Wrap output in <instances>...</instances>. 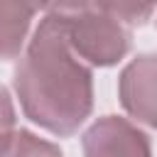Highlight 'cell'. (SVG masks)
Segmentation results:
<instances>
[{
	"instance_id": "7a4b0ae2",
	"label": "cell",
	"mask_w": 157,
	"mask_h": 157,
	"mask_svg": "<svg viewBox=\"0 0 157 157\" xmlns=\"http://www.w3.org/2000/svg\"><path fill=\"white\" fill-rule=\"evenodd\" d=\"M66 39L76 56L91 66H113L130 49V32L105 10H93L74 17H61Z\"/></svg>"
},
{
	"instance_id": "ba28073f",
	"label": "cell",
	"mask_w": 157,
	"mask_h": 157,
	"mask_svg": "<svg viewBox=\"0 0 157 157\" xmlns=\"http://www.w3.org/2000/svg\"><path fill=\"white\" fill-rule=\"evenodd\" d=\"M44 7L49 10V15L74 17V15L101 10V0H44Z\"/></svg>"
},
{
	"instance_id": "6da1fadb",
	"label": "cell",
	"mask_w": 157,
	"mask_h": 157,
	"mask_svg": "<svg viewBox=\"0 0 157 157\" xmlns=\"http://www.w3.org/2000/svg\"><path fill=\"white\" fill-rule=\"evenodd\" d=\"M25 115L54 135H74L93 108V78L66 39L64 20L47 15L32 32L15 71Z\"/></svg>"
},
{
	"instance_id": "8992f818",
	"label": "cell",
	"mask_w": 157,
	"mask_h": 157,
	"mask_svg": "<svg viewBox=\"0 0 157 157\" xmlns=\"http://www.w3.org/2000/svg\"><path fill=\"white\" fill-rule=\"evenodd\" d=\"M0 157H61V150L29 130H15L0 147Z\"/></svg>"
},
{
	"instance_id": "5b68a950",
	"label": "cell",
	"mask_w": 157,
	"mask_h": 157,
	"mask_svg": "<svg viewBox=\"0 0 157 157\" xmlns=\"http://www.w3.org/2000/svg\"><path fill=\"white\" fill-rule=\"evenodd\" d=\"M44 0H0V59H15Z\"/></svg>"
},
{
	"instance_id": "277c9868",
	"label": "cell",
	"mask_w": 157,
	"mask_h": 157,
	"mask_svg": "<svg viewBox=\"0 0 157 157\" xmlns=\"http://www.w3.org/2000/svg\"><path fill=\"white\" fill-rule=\"evenodd\" d=\"M118 96L137 123L157 130V54H142L123 69Z\"/></svg>"
},
{
	"instance_id": "3957f363",
	"label": "cell",
	"mask_w": 157,
	"mask_h": 157,
	"mask_svg": "<svg viewBox=\"0 0 157 157\" xmlns=\"http://www.w3.org/2000/svg\"><path fill=\"white\" fill-rule=\"evenodd\" d=\"M86 157H152L150 137L118 115L98 118L83 132Z\"/></svg>"
},
{
	"instance_id": "52a82bcc",
	"label": "cell",
	"mask_w": 157,
	"mask_h": 157,
	"mask_svg": "<svg viewBox=\"0 0 157 157\" xmlns=\"http://www.w3.org/2000/svg\"><path fill=\"white\" fill-rule=\"evenodd\" d=\"M101 10L110 12L125 25H142L157 10V0H101Z\"/></svg>"
},
{
	"instance_id": "9c48e42d",
	"label": "cell",
	"mask_w": 157,
	"mask_h": 157,
	"mask_svg": "<svg viewBox=\"0 0 157 157\" xmlns=\"http://www.w3.org/2000/svg\"><path fill=\"white\" fill-rule=\"evenodd\" d=\"M15 132V108H12V98L7 93V88L0 86V147L5 145V140Z\"/></svg>"
}]
</instances>
